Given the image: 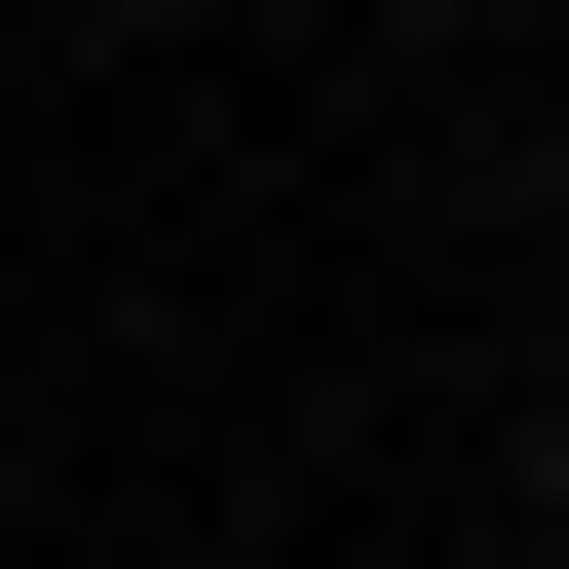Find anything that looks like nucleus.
I'll return each mask as SVG.
<instances>
[{
    "label": "nucleus",
    "instance_id": "nucleus-1",
    "mask_svg": "<svg viewBox=\"0 0 569 569\" xmlns=\"http://www.w3.org/2000/svg\"><path fill=\"white\" fill-rule=\"evenodd\" d=\"M531 531H569V380H531Z\"/></svg>",
    "mask_w": 569,
    "mask_h": 569
}]
</instances>
